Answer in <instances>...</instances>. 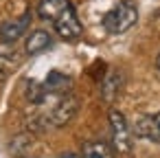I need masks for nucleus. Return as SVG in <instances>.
<instances>
[{"mask_svg": "<svg viewBox=\"0 0 160 158\" xmlns=\"http://www.w3.org/2000/svg\"><path fill=\"white\" fill-rule=\"evenodd\" d=\"M110 127H112V140H114L116 151L127 154L132 149V132H129V125H127L125 116L118 110L110 112Z\"/></svg>", "mask_w": 160, "mask_h": 158, "instance_id": "obj_4", "label": "nucleus"}, {"mask_svg": "<svg viewBox=\"0 0 160 158\" xmlns=\"http://www.w3.org/2000/svg\"><path fill=\"white\" fill-rule=\"evenodd\" d=\"M156 68H158V73H160V53H158V59H156Z\"/></svg>", "mask_w": 160, "mask_h": 158, "instance_id": "obj_13", "label": "nucleus"}, {"mask_svg": "<svg viewBox=\"0 0 160 158\" xmlns=\"http://www.w3.org/2000/svg\"><path fill=\"white\" fill-rule=\"evenodd\" d=\"M79 110V99L72 92H64V94H55L53 97V105L42 112L35 114V119H31V127L33 130H44V127H64L66 123L72 121V116Z\"/></svg>", "mask_w": 160, "mask_h": 158, "instance_id": "obj_2", "label": "nucleus"}, {"mask_svg": "<svg viewBox=\"0 0 160 158\" xmlns=\"http://www.w3.org/2000/svg\"><path fill=\"white\" fill-rule=\"evenodd\" d=\"M136 20H138L136 3H134V0H121L116 7H112L103 16L101 24H103V29L110 35H123V33H127L136 24Z\"/></svg>", "mask_w": 160, "mask_h": 158, "instance_id": "obj_3", "label": "nucleus"}, {"mask_svg": "<svg viewBox=\"0 0 160 158\" xmlns=\"http://www.w3.org/2000/svg\"><path fill=\"white\" fill-rule=\"evenodd\" d=\"M81 156L83 158H114V151L108 143L103 140H90L83 145L81 149Z\"/></svg>", "mask_w": 160, "mask_h": 158, "instance_id": "obj_10", "label": "nucleus"}, {"mask_svg": "<svg viewBox=\"0 0 160 158\" xmlns=\"http://www.w3.org/2000/svg\"><path fill=\"white\" fill-rule=\"evenodd\" d=\"M121 86H123V79L116 70H112L103 81H101V97L103 101H114L121 92Z\"/></svg>", "mask_w": 160, "mask_h": 158, "instance_id": "obj_9", "label": "nucleus"}, {"mask_svg": "<svg viewBox=\"0 0 160 158\" xmlns=\"http://www.w3.org/2000/svg\"><path fill=\"white\" fill-rule=\"evenodd\" d=\"M62 158H83V156H79V154H72V151H70V154H64Z\"/></svg>", "mask_w": 160, "mask_h": 158, "instance_id": "obj_12", "label": "nucleus"}, {"mask_svg": "<svg viewBox=\"0 0 160 158\" xmlns=\"http://www.w3.org/2000/svg\"><path fill=\"white\" fill-rule=\"evenodd\" d=\"M42 86H44L46 94H64V92H70V77L53 70L46 77V81H42Z\"/></svg>", "mask_w": 160, "mask_h": 158, "instance_id": "obj_8", "label": "nucleus"}, {"mask_svg": "<svg viewBox=\"0 0 160 158\" xmlns=\"http://www.w3.org/2000/svg\"><path fill=\"white\" fill-rule=\"evenodd\" d=\"M31 24V13H24L18 20H9L0 24V42L2 44H13L16 40L22 38V33L27 31V27Z\"/></svg>", "mask_w": 160, "mask_h": 158, "instance_id": "obj_6", "label": "nucleus"}, {"mask_svg": "<svg viewBox=\"0 0 160 158\" xmlns=\"http://www.w3.org/2000/svg\"><path fill=\"white\" fill-rule=\"evenodd\" d=\"M11 55H0V81H2L7 75H9V70H11Z\"/></svg>", "mask_w": 160, "mask_h": 158, "instance_id": "obj_11", "label": "nucleus"}, {"mask_svg": "<svg viewBox=\"0 0 160 158\" xmlns=\"http://www.w3.org/2000/svg\"><path fill=\"white\" fill-rule=\"evenodd\" d=\"M51 46H53V35H51L48 31H42V29H38V31H33V33L27 38L24 51H27L29 55H40V53L48 51Z\"/></svg>", "mask_w": 160, "mask_h": 158, "instance_id": "obj_7", "label": "nucleus"}, {"mask_svg": "<svg viewBox=\"0 0 160 158\" xmlns=\"http://www.w3.org/2000/svg\"><path fill=\"white\" fill-rule=\"evenodd\" d=\"M134 132L140 138H147L151 143H160V112L138 116L136 125H134Z\"/></svg>", "mask_w": 160, "mask_h": 158, "instance_id": "obj_5", "label": "nucleus"}, {"mask_svg": "<svg viewBox=\"0 0 160 158\" xmlns=\"http://www.w3.org/2000/svg\"><path fill=\"white\" fill-rule=\"evenodd\" d=\"M38 16L53 22L57 35L66 42L81 38V22L70 5V0H42L38 5Z\"/></svg>", "mask_w": 160, "mask_h": 158, "instance_id": "obj_1", "label": "nucleus"}]
</instances>
